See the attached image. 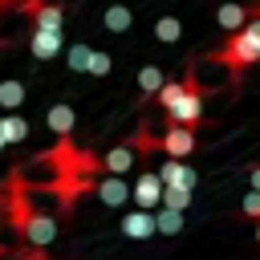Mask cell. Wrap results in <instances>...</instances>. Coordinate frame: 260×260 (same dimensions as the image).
Wrapping results in <instances>:
<instances>
[{
    "label": "cell",
    "instance_id": "cell-5",
    "mask_svg": "<svg viewBox=\"0 0 260 260\" xmlns=\"http://www.w3.org/2000/svg\"><path fill=\"white\" fill-rule=\"evenodd\" d=\"M158 150H162L167 158H187V154L195 150V130L167 122V130H162V138H158Z\"/></svg>",
    "mask_w": 260,
    "mask_h": 260
},
{
    "label": "cell",
    "instance_id": "cell-22",
    "mask_svg": "<svg viewBox=\"0 0 260 260\" xmlns=\"http://www.w3.org/2000/svg\"><path fill=\"white\" fill-rule=\"evenodd\" d=\"M110 69H114V61H110V53H102V49H93V53H89V65H85V73H89V77H106Z\"/></svg>",
    "mask_w": 260,
    "mask_h": 260
},
{
    "label": "cell",
    "instance_id": "cell-15",
    "mask_svg": "<svg viewBox=\"0 0 260 260\" xmlns=\"http://www.w3.org/2000/svg\"><path fill=\"white\" fill-rule=\"evenodd\" d=\"M154 232H162V236H179V232H183V211L154 207Z\"/></svg>",
    "mask_w": 260,
    "mask_h": 260
},
{
    "label": "cell",
    "instance_id": "cell-24",
    "mask_svg": "<svg viewBox=\"0 0 260 260\" xmlns=\"http://www.w3.org/2000/svg\"><path fill=\"white\" fill-rule=\"evenodd\" d=\"M248 183H252V191H260V167H252V175H248Z\"/></svg>",
    "mask_w": 260,
    "mask_h": 260
},
{
    "label": "cell",
    "instance_id": "cell-12",
    "mask_svg": "<svg viewBox=\"0 0 260 260\" xmlns=\"http://www.w3.org/2000/svg\"><path fill=\"white\" fill-rule=\"evenodd\" d=\"M28 49H32V57H37V61H53V57L61 53V32H37V28H32Z\"/></svg>",
    "mask_w": 260,
    "mask_h": 260
},
{
    "label": "cell",
    "instance_id": "cell-25",
    "mask_svg": "<svg viewBox=\"0 0 260 260\" xmlns=\"http://www.w3.org/2000/svg\"><path fill=\"white\" fill-rule=\"evenodd\" d=\"M256 244H260V219H256Z\"/></svg>",
    "mask_w": 260,
    "mask_h": 260
},
{
    "label": "cell",
    "instance_id": "cell-1",
    "mask_svg": "<svg viewBox=\"0 0 260 260\" xmlns=\"http://www.w3.org/2000/svg\"><path fill=\"white\" fill-rule=\"evenodd\" d=\"M8 215H12V228L20 232V240L28 248H49L53 244L57 223H53V215H45V211H37L28 203V191H24V179L20 175L8 179Z\"/></svg>",
    "mask_w": 260,
    "mask_h": 260
},
{
    "label": "cell",
    "instance_id": "cell-26",
    "mask_svg": "<svg viewBox=\"0 0 260 260\" xmlns=\"http://www.w3.org/2000/svg\"><path fill=\"white\" fill-rule=\"evenodd\" d=\"M0 154H4V142H0Z\"/></svg>",
    "mask_w": 260,
    "mask_h": 260
},
{
    "label": "cell",
    "instance_id": "cell-16",
    "mask_svg": "<svg viewBox=\"0 0 260 260\" xmlns=\"http://www.w3.org/2000/svg\"><path fill=\"white\" fill-rule=\"evenodd\" d=\"M102 24H106L110 32H126V28L134 24V12H130L126 4H114V8H106V16H102Z\"/></svg>",
    "mask_w": 260,
    "mask_h": 260
},
{
    "label": "cell",
    "instance_id": "cell-8",
    "mask_svg": "<svg viewBox=\"0 0 260 260\" xmlns=\"http://www.w3.org/2000/svg\"><path fill=\"white\" fill-rule=\"evenodd\" d=\"M45 126H49L57 138H69V134H73V126H77V110H73L69 102H57V106H49V110H45Z\"/></svg>",
    "mask_w": 260,
    "mask_h": 260
},
{
    "label": "cell",
    "instance_id": "cell-19",
    "mask_svg": "<svg viewBox=\"0 0 260 260\" xmlns=\"http://www.w3.org/2000/svg\"><path fill=\"white\" fill-rule=\"evenodd\" d=\"M162 81H167V77H162V69H158V65L138 69V89H142V93H150V98H154V93L162 89Z\"/></svg>",
    "mask_w": 260,
    "mask_h": 260
},
{
    "label": "cell",
    "instance_id": "cell-14",
    "mask_svg": "<svg viewBox=\"0 0 260 260\" xmlns=\"http://www.w3.org/2000/svg\"><path fill=\"white\" fill-rule=\"evenodd\" d=\"M134 158H138V154H134V150H130V146L122 142V146H114V150H110V154L102 158V167H106L110 175H126V171L134 167Z\"/></svg>",
    "mask_w": 260,
    "mask_h": 260
},
{
    "label": "cell",
    "instance_id": "cell-7",
    "mask_svg": "<svg viewBox=\"0 0 260 260\" xmlns=\"http://www.w3.org/2000/svg\"><path fill=\"white\" fill-rule=\"evenodd\" d=\"M154 175H158V183H162V187H183V191H195V171H191L183 158H167Z\"/></svg>",
    "mask_w": 260,
    "mask_h": 260
},
{
    "label": "cell",
    "instance_id": "cell-9",
    "mask_svg": "<svg viewBox=\"0 0 260 260\" xmlns=\"http://www.w3.org/2000/svg\"><path fill=\"white\" fill-rule=\"evenodd\" d=\"M93 191H98V199H102L106 207H122V203L130 199V187L122 183V175H106V179H98Z\"/></svg>",
    "mask_w": 260,
    "mask_h": 260
},
{
    "label": "cell",
    "instance_id": "cell-23",
    "mask_svg": "<svg viewBox=\"0 0 260 260\" xmlns=\"http://www.w3.org/2000/svg\"><path fill=\"white\" fill-rule=\"evenodd\" d=\"M240 215H244V219H260V191H248V195H244Z\"/></svg>",
    "mask_w": 260,
    "mask_h": 260
},
{
    "label": "cell",
    "instance_id": "cell-11",
    "mask_svg": "<svg viewBox=\"0 0 260 260\" xmlns=\"http://www.w3.org/2000/svg\"><path fill=\"white\" fill-rule=\"evenodd\" d=\"M215 20H219V28L232 37V32H240V28L248 24V8H244L240 0H223V4H219V12H215Z\"/></svg>",
    "mask_w": 260,
    "mask_h": 260
},
{
    "label": "cell",
    "instance_id": "cell-13",
    "mask_svg": "<svg viewBox=\"0 0 260 260\" xmlns=\"http://www.w3.org/2000/svg\"><path fill=\"white\" fill-rule=\"evenodd\" d=\"M24 138H28V122L20 114H4L0 118V142L12 146V142H24Z\"/></svg>",
    "mask_w": 260,
    "mask_h": 260
},
{
    "label": "cell",
    "instance_id": "cell-4",
    "mask_svg": "<svg viewBox=\"0 0 260 260\" xmlns=\"http://www.w3.org/2000/svg\"><path fill=\"white\" fill-rule=\"evenodd\" d=\"M20 12L28 16V24L37 32H61V24H65V8L57 0H20Z\"/></svg>",
    "mask_w": 260,
    "mask_h": 260
},
{
    "label": "cell",
    "instance_id": "cell-21",
    "mask_svg": "<svg viewBox=\"0 0 260 260\" xmlns=\"http://www.w3.org/2000/svg\"><path fill=\"white\" fill-rule=\"evenodd\" d=\"M89 45H69V53H65V61H69V69L73 73H85V65H89Z\"/></svg>",
    "mask_w": 260,
    "mask_h": 260
},
{
    "label": "cell",
    "instance_id": "cell-2",
    "mask_svg": "<svg viewBox=\"0 0 260 260\" xmlns=\"http://www.w3.org/2000/svg\"><path fill=\"white\" fill-rule=\"evenodd\" d=\"M158 106L167 110L171 126H199L203 118V85L195 81V73H187V81H162V89L154 93Z\"/></svg>",
    "mask_w": 260,
    "mask_h": 260
},
{
    "label": "cell",
    "instance_id": "cell-17",
    "mask_svg": "<svg viewBox=\"0 0 260 260\" xmlns=\"http://www.w3.org/2000/svg\"><path fill=\"white\" fill-rule=\"evenodd\" d=\"M20 102H24V81H16V77H4V81H0V106L12 114Z\"/></svg>",
    "mask_w": 260,
    "mask_h": 260
},
{
    "label": "cell",
    "instance_id": "cell-6",
    "mask_svg": "<svg viewBox=\"0 0 260 260\" xmlns=\"http://www.w3.org/2000/svg\"><path fill=\"white\" fill-rule=\"evenodd\" d=\"M130 199L138 203V211H154V207H162V183H158V175H154V171L138 175V183L130 187Z\"/></svg>",
    "mask_w": 260,
    "mask_h": 260
},
{
    "label": "cell",
    "instance_id": "cell-20",
    "mask_svg": "<svg viewBox=\"0 0 260 260\" xmlns=\"http://www.w3.org/2000/svg\"><path fill=\"white\" fill-rule=\"evenodd\" d=\"M162 207L187 211V207H191V191H183V187H162Z\"/></svg>",
    "mask_w": 260,
    "mask_h": 260
},
{
    "label": "cell",
    "instance_id": "cell-27",
    "mask_svg": "<svg viewBox=\"0 0 260 260\" xmlns=\"http://www.w3.org/2000/svg\"><path fill=\"white\" fill-rule=\"evenodd\" d=\"M0 203H4V195H0Z\"/></svg>",
    "mask_w": 260,
    "mask_h": 260
},
{
    "label": "cell",
    "instance_id": "cell-3",
    "mask_svg": "<svg viewBox=\"0 0 260 260\" xmlns=\"http://www.w3.org/2000/svg\"><path fill=\"white\" fill-rule=\"evenodd\" d=\"M215 61L228 65L232 73H240V69H248V65H260V20H248L240 32H232L228 45L215 53Z\"/></svg>",
    "mask_w": 260,
    "mask_h": 260
},
{
    "label": "cell",
    "instance_id": "cell-28",
    "mask_svg": "<svg viewBox=\"0 0 260 260\" xmlns=\"http://www.w3.org/2000/svg\"><path fill=\"white\" fill-rule=\"evenodd\" d=\"M12 4H16V0H12Z\"/></svg>",
    "mask_w": 260,
    "mask_h": 260
},
{
    "label": "cell",
    "instance_id": "cell-10",
    "mask_svg": "<svg viewBox=\"0 0 260 260\" xmlns=\"http://www.w3.org/2000/svg\"><path fill=\"white\" fill-rule=\"evenodd\" d=\"M122 236L126 240H150L154 236V211H126V219H122Z\"/></svg>",
    "mask_w": 260,
    "mask_h": 260
},
{
    "label": "cell",
    "instance_id": "cell-18",
    "mask_svg": "<svg viewBox=\"0 0 260 260\" xmlns=\"http://www.w3.org/2000/svg\"><path fill=\"white\" fill-rule=\"evenodd\" d=\"M154 37H158L162 45H175V41L183 37V20H179V16H158V20H154Z\"/></svg>",
    "mask_w": 260,
    "mask_h": 260
}]
</instances>
